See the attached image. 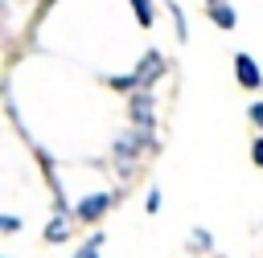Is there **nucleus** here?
<instances>
[{"label":"nucleus","instance_id":"nucleus-1","mask_svg":"<svg viewBox=\"0 0 263 258\" xmlns=\"http://www.w3.org/2000/svg\"><path fill=\"white\" fill-rule=\"evenodd\" d=\"M160 70H164V57L152 49V53H144V61H140L127 78H111V86H119V90H148V86L160 78Z\"/></svg>","mask_w":263,"mask_h":258},{"label":"nucleus","instance_id":"nucleus-2","mask_svg":"<svg viewBox=\"0 0 263 258\" xmlns=\"http://www.w3.org/2000/svg\"><path fill=\"white\" fill-rule=\"evenodd\" d=\"M140 152H152V127H136V131H123L115 139V164H119V172H127Z\"/></svg>","mask_w":263,"mask_h":258},{"label":"nucleus","instance_id":"nucleus-3","mask_svg":"<svg viewBox=\"0 0 263 258\" xmlns=\"http://www.w3.org/2000/svg\"><path fill=\"white\" fill-rule=\"evenodd\" d=\"M234 74H238V86H247V90H259L263 86V70L255 66L251 53H234Z\"/></svg>","mask_w":263,"mask_h":258},{"label":"nucleus","instance_id":"nucleus-4","mask_svg":"<svg viewBox=\"0 0 263 258\" xmlns=\"http://www.w3.org/2000/svg\"><path fill=\"white\" fill-rule=\"evenodd\" d=\"M152 106H156L152 94H148V90H136V94H132V123H136V127H152Z\"/></svg>","mask_w":263,"mask_h":258},{"label":"nucleus","instance_id":"nucleus-5","mask_svg":"<svg viewBox=\"0 0 263 258\" xmlns=\"http://www.w3.org/2000/svg\"><path fill=\"white\" fill-rule=\"evenodd\" d=\"M107 205H111V197H107V192H90V197H82V201H78V217H82V221H95Z\"/></svg>","mask_w":263,"mask_h":258},{"label":"nucleus","instance_id":"nucleus-6","mask_svg":"<svg viewBox=\"0 0 263 258\" xmlns=\"http://www.w3.org/2000/svg\"><path fill=\"white\" fill-rule=\"evenodd\" d=\"M210 20H214L218 29H234V25H238L234 8H230V4H222V0H210Z\"/></svg>","mask_w":263,"mask_h":258},{"label":"nucleus","instance_id":"nucleus-7","mask_svg":"<svg viewBox=\"0 0 263 258\" xmlns=\"http://www.w3.org/2000/svg\"><path fill=\"white\" fill-rule=\"evenodd\" d=\"M45 238H49V242H62V238H70V217H66V213H53V221L45 225Z\"/></svg>","mask_w":263,"mask_h":258},{"label":"nucleus","instance_id":"nucleus-8","mask_svg":"<svg viewBox=\"0 0 263 258\" xmlns=\"http://www.w3.org/2000/svg\"><path fill=\"white\" fill-rule=\"evenodd\" d=\"M132 8H136V20L148 29L152 25V0H132Z\"/></svg>","mask_w":263,"mask_h":258},{"label":"nucleus","instance_id":"nucleus-9","mask_svg":"<svg viewBox=\"0 0 263 258\" xmlns=\"http://www.w3.org/2000/svg\"><path fill=\"white\" fill-rule=\"evenodd\" d=\"M99 246H103V233H95V238H90V242H86L74 258H99Z\"/></svg>","mask_w":263,"mask_h":258},{"label":"nucleus","instance_id":"nucleus-10","mask_svg":"<svg viewBox=\"0 0 263 258\" xmlns=\"http://www.w3.org/2000/svg\"><path fill=\"white\" fill-rule=\"evenodd\" d=\"M189 246H193V250H210V233H205V229H193Z\"/></svg>","mask_w":263,"mask_h":258},{"label":"nucleus","instance_id":"nucleus-11","mask_svg":"<svg viewBox=\"0 0 263 258\" xmlns=\"http://www.w3.org/2000/svg\"><path fill=\"white\" fill-rule=\"evenodd\" d=\"M251 160H255V164H259V168H263V135H259V139H255V152H251Z\"/></svg>","mask_w":263,"mask_h":258},{"label":"nucleus","instance_id":"nucleus-12","mask_svg":"<svg viewBox=\"0 0 263 258\" xmlns=\"http://www.w3.org/2000/svg\"><path fill=\"white\" fill-rule=\"evenodd\" d=\"M156 209H160V192L152 188V192H148V213H156Z\"/></svg>","mask_w":263,"mask_h":258},{"label":"nucleus","instance_id":"nucleus-13","mask_svg":"<svg viewBox=\"0 0 263 258\" xmlns=\"http://www.w3.org/2000/svg\"><path fill=\"white\" fill-rule=\"evenodd\" d=\"M251 119H255V127H263V102H255V106H251Z\"/></svg>","mask_w":263,"mask_h":258}]
</instances>
